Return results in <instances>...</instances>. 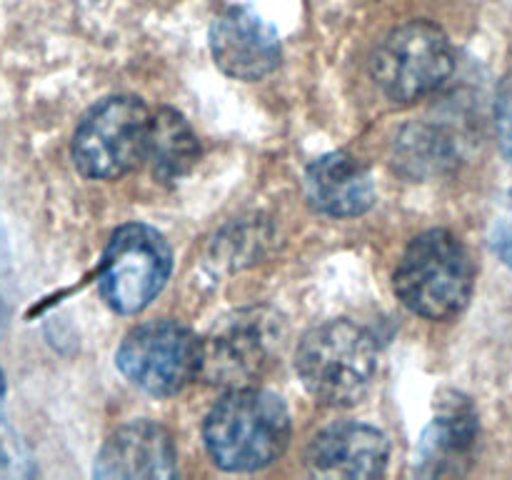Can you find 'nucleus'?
Returning <instances> with one entry per match:
<instances>
[{"label":"nucleus","mask_w":512,"mask_h":480,"mask_svg":"<svg viewBox=\"0 0 512 480\" xmlns=\"http://www.w3.org/2000/svg\"><path fill=\"white\" fill-rule=\"evenodd\" d=\"M203 438L218 468L230 473L268 468L288 448V408L278 395L265 390H230L205 418Z\"/></svg>","instance_id":"1"},{"label":"nucleus","mask_w":512,"mask_h":480,"mask_svg":"<svg viewBox=\"0 0 512 480\" xmlns=\"http://www.w3.org/2000/svg\"><path fill=\"white\" fill-rule=\"evenodd\" d=\"M295 370L320 403L348 408L368 395L378 373L373 335L350 320H330L300 340Z\"/></svg>","instance_id":"2"},{"label":"nucleus","mask_w":512,"mask_h":480,"mask_svg":"<svg viewBox=\"0 0 512 480\" xmlns=\"http://www.w3.org/2000/svg\"><path fill=\"white\" fill-rule=\"evenodd\" d=\"M475 268L465 245L448 230L418 235L395 270V293L415 315L450 320L473 295Z\"/></svg>","instance_id":"3"},{"label":"nucleus","mask_w":512,"mask_h":480,"mask_svg":"<svg viewBox=\"0 0 512 480\" xmlns=\"http://www.w3.org/2000/svg\"><path fill=\"white\" fill-rule=\"evenodd\" d=\"M150 120L153 115L138 98H105L75 130V168L95 180H115L130 173L148 153Z\"/></svg>","instance_id":"4"},{"label":"nucleus","mask_w":512,"mask_h":480,"mask_svg":"<svg viewBox=\"0 0 512 480\" xmlns=\"http://www.w3.org/2000/svg\"><path fill=\"white\" fill-rule=\"evenodd\" d=\"M455 68L453 45L433 23L400 25L373 55V78L395 103H413L435 93Z\"/></svg>","instance_id":"5"},{"label":"nucleus","mask_w":512,"mask_h":480,"mask_svg":"<svg viewBox=\"0 0 512 480\" xmlns=\"http://www.w3.org/2000/svg\"><path fill=\"white\" fill-rule=\"evenodd\" d=\"M173 253L150 225L130 223L113 233L100 265V293L115 313H140L163 290Z\"/></svg>","instance_id":"6"},{"label":"nucleus","mask_w":512,"mask_h":480,"mask_svg":"<svg viewBox=\"0 0 512 480\" xmlns=\"http://www.w3.org/2000/svg\"><path fill=\"white\" fill-rule=\"evenodd\" d=\"M203 343L185 325L173 320L143 323L125 335L115 363L140 390L158 398L180 393L200 375Z\"/></svg>","instance_id":"7"},{"label":"nucleus","mask_w":512,"mask_h":480,"mask_svg":"<svg viewBox=\"0 0 512 480\" xmlns=\"http://www.w3.org/2000/svg\"><path fill=\"white\" fill-rule=\"evenodd\" d=\"M215 65L235 80H260L280 63V38L250 8H230L210 28Z\"/></svg>","instance_id":"8"},{"label":"nucleus","mask_w":512,"mask_h":480,"mask_svg":"<svg viewBox=\"0 0 512 480\" xmlns=\"http://www.w3.org/2000/svg\"><path fill=\"white\" fill-rule=\"evenodd\" d=\"M478 413L460 393L440 395L433 423L420 438L415 470L425 478H450L468 470L478 448Z\"/></svg>","instance_id":"9"},{"label":"nucleus","mask_w":512,"mask_h":480,"mask_svg":"<svg viewBox=\"0 0 512 480\" xmlns=\"http://www.w3.org/2000/svg\"><path fill=\"white\" fill-rule=\"evenodd\" d=\"M178 475V453L165 428L138 420L108 438L95 460V478L165 480Z\"/></svg>","instance_id":"10"},{"label":"nucleus","mask_w":512,"mask_h":480,"mask_svg":"<svg viewBox=\"0 0 512 480\" xmlns=\"http://www.w3.org/2000/svg\"><path fill=\"white\" fill-rule=\"evenodd\" d=\"M388 450V440L378 428L340 423L310 440L305 463L318 478L368 480L385 473Z\"/></svg>","instance_id":"11"},{"label":"nucleus","mask_w":512,"mask_h":480,"mask_svg":"<svg viewBox=\"0 0 512 480\" xmlns=\"http://www.w3.org/2000/svg\"><path fill=\"white\" fill-rule=\"evenodd\" d=\"M268 363V343L260 325L235 320L203 343L200 378L230 390L250 388Z\"/></svg>","instance_id":"12"},{"label":"nucleus","mask_w":512,"mask_h":480,"mask_svg":"<svg viewBox=\"0 0 512 480\" xmlns=\"http://www.w3.org/2000/svg\"><path fill=\"white\" fill-rule=\"evenodd\" d=\"M305 198L330 218H355L375 200V185L363 163L348 153H328L305 173Z\"/></svg>","instance_id":"13"},{"label":"nucleus","mask_w":512,"mask_h":480,"mask_svg":"<svg viewBox=\"0 0 512 480\" xmlns=\"http://www.w3.org/2000/svg\"><path fill=\"white\" fill-rule=\"evenodd\" d=\"M153 173L158 180L173 183L188 175L200 158V145L188 120L175 110L163 108L150 120L148 153Z\"/></svg>","instance_id":"14"},{"label":"nucleus","mask_w":512,"mask_h":480,"mask_svg":"<svg viewBox=\"0 0 512 480\" xmlns=\"http://www.w3.org/2000/svg\"><path fill=\"white\" fill-rule=\"evenodd\" d=\"M495 123H498L500 145L512 163V73L505 75L498 90V103H495Z\"/></svg>","instance_id":"15"},{"label":"nucleus","mask_w":512,"mask_h":480,"mask_svg":"<svg viewBox=\"0 0 512 480\" xmlns=\"http://www.w3.org/2000/svg\"><path fill=\"white\" fill-rule=\"evenodd\" d=\"M495 250H498L500 258H503L505 265L512 270V230L505 228L495 235Z\"/></svg>","instance_id":"16"},{"label":"nucleus","mask_w":512,"mask_h":480,"mask_svg":"<svg viewBox=\"0 0 512 480\" xmlns=\"http://www.w3.org/2000/svg\"><path fill=\"white\" fill-rule=\"evenodd\" d=\"M13 455H10V448H8V440L0 435V475L3 473H13V468H10V463H13Z\"/></svg>","instance_id":"17"},{"label":"nucleus","mask_w":512,"mask_h":480,"mask_svg":"<svg viewBox=\"0 0 512 480\" xmlns=\"http://www.w3.org/2000/svg\"><path fill=\"white\" fill-rule=\"evenodd\" d=\"M3 390H5V383H3V373H0V395H3Z\"/></svg>","instance_id":"18"},{"label":"nucleus","mask_w":512,"mask_h":480,"mask_svg":"<svg viewBox=\"0 0 512 480\" xmlns=\"http://www.w3.org/2000/svg\"><path fill=\"white\" fill-rule=\"evenodd\" d=\"M0 323H3V305H0Z\"/></svg>","instance_id":"19"}]
</instances>
